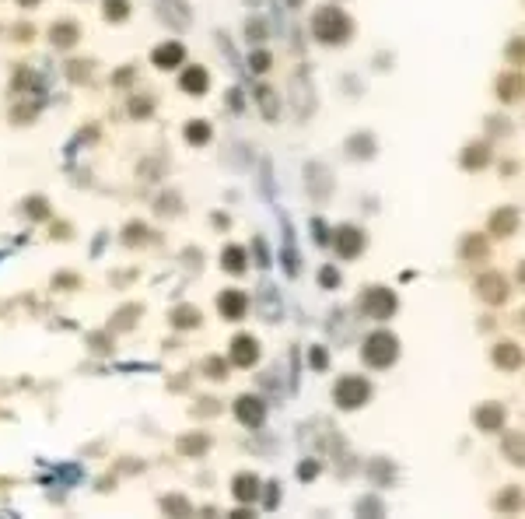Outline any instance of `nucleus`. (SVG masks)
Wrapping results in <instances>:
<instances>
[{"label": "nucleus", "mask_w": 525, "mask_h": 519, "mask_svg": "<svg viewBox=\"0 0 525 519\" xmlns=\"http://www.w3.org/2000/svg\"><path fill=\"white\" fill-rule=\"evenodd\" d=\"M312 28H316V36H319L322 43H344L347 32H350V21H347L344 11H336V8H322V11L316 14Z\"/></svg>", "instance_id": "obj_1"}, {"label": "nucleus", "mask_w": 525, "mask_h": 519, "mask_svg": "<svg viewBox=\"0 0 525 519\" xmlns=\"http://www.w3.org/2000/svg\"><path fill=\"white\" fill-rule=\"evenodd\" d=\"M396 358V337L392 333H372V337L364 341V361L375 365V369H382V365H389Z\"/></svg>", "instance_id": "obj_2"}, {"label": "nucleus", "mask_w": 525, "mask_h": 519, "mask_svg": "<svg viewBox=\"0 0 525 519\" xmlns=\"http://www.w3.org/2000/svg\"><path fill=\"white\" fill-rule=\"evenodd\" d=\"M368 400V383L357 376H347L336 383V404L340 407H361Z\"/></svg>", "instance_id": "obj_3"}, {"label": "nucleus", "mask_w": 525, "mask_h": 519, "mask_svg": "<svg viewBox=\"0 0 525 519\" xmlns=\"http://www.w3.org/2000/svg\"><path fill=\"white\" fill-rule=\"evenodd\" d=\"M364 313H372V316H389L392 309H396V298H392V291H385V288H372V291H368L364 295Z\"/></svg>", "instance_id": "obj_4"}, {"label": "nucleus", "mask_w": 525, "mask_h": 519, "mask_svg": "<svg viewBox=\"0 0 525 519\" xmlns=\"http://www.w3.org/2000/svg\"><path fill=\"white\" fill-rule=\"evenodd\" d=\"M182 56H186V49H182L179 43H165V46H158V49L151 53V60H154L158 67H179Z\"/></svg>", "instance_id": "obj_5"}, {"label": "nucleus", "mask_w": 525, "mask_h": 519, "mask_svg": "<svg viewBox=\"0 0 525 519\" xmlns=\"http://www.w3.org/2000/svg\"><path fill=\"white\" fill-rule=\"evenodd\" d=\"M361 246H364V235L357 228H340L336 232V250L344 253V256H354Z\"/></svg>", "instance_id": "obj_6"}, {"label": "nucleus", "mask_w": 525, "mask_h": 519, "mask_svg": "<svg viewBox=\"0 0 525 519\" xmlns=\"http://www.w3.org/2000/svg\"><path fill=\"white\" fill-rule=\"evenodd\" d=\"M235 411H238V418L245 424H259L263 421V400H256V396H242Z\"/></svg>", "instance_id": "obj_7"}, {"label": "nucleus", "mask_w": 525, "mask_h": 519, "mask_svg": "<svg viewBox=\"0 0 525 519\" xmlns=\"http://www.w3.org/2000/svg\"><path fill=\"white\" fill-rule=\"evenodd\" d=\"M480 295H483L487 302H501V298L508 295V285L498 278V274H487V278L480 281Z\"/></svg>", "instance_id": "obj_8"}, {"label": "nucleus", "mask_w": 525, "mask_h": 519, "mask_svg": "<svg viewBox=\"0 0 525 519\" xmlns=\"http://www.w3.org/2000/svg\"><path fill=\"white\" fill-rule=\"evenodd\" d=\"M256 354H259V351H256V341H253V337H238V341H235V351H231V361H235V365H253Z\"/></svg>", "instance_id": "obj_9"}, {"label": "nucleus", "mask_w": 525, "mask_h": 519, "mask_svg": "<svg viewBox=\"0 0 525 519\" xmlns=\"http://www.w3.org/2000/svg\"><path fill=\"white\" fill-rule=\"evenodd\" d=\"M221 313H225L228 319H238V316L245 313V295H242V291H225V295H221Z\"/></svg>", "instance_id": "obj_10"}, {"label": "nucleus", "mask_w": 525, "mask_h": 519, "mask_svg": "<svg viewBox=\"0 0 525 519\" xmlns=\"http://www.w3.org/2000/svg\"><path fill=\"white\" fill-rule=\"evenodd\" d=\"M53 43L56 46H74L77 43V25H71V21H60V25H53Z\"/></svg>", "instance_id": "obj_11"}, {"label": "nucleus", "mask_w": 525, "mask_h": 519, "mask_svg": "<svg viewBox=\"0 0 525 519\" xmlns=\"http://www.w3.org/2000/svg\"><path fill=\"white\" fill-rule=\"evenodd\" d=\"M256 492H259V481H256L253 474H242V477H235V495H238L242 502L256 498Z\"/></svg>", "instance_id": "obj_12"}, {"label": "nucleus", "mask_w": 525, "mask_h": 519, "mask_svg": "<svg viewBox=\"0 0 525 519\" xmlns=\"http://www.w3.org/2000/svg\"><path fill=\"white\" fill-rule=\"evenodd\" d=\"M182 88H186V91H203L207 88V71L203 67H190L186 74H182Z\"/></svg>", "instance_id": "obj_13"}, {"label": "nucleus", "mask_w": 525, "mask_h": 519, "mask_svg": "<svg viewBox=\"0 0 525 519\" xmlns=\"http://www.w3.org/2000/svg\"><path fill=\"white\" fill-rule=\"evenodd\" d=\"M127 11H130V4H127V0H105V18H112V21H123V18H127Z\"/></svg>", "instance_id": "obj_14"}, {"label": "nucleus", "mask_w": 525, "mask_h": 519, "mask_svg": "<svg viewBox=\"0 0 525 519\" xmlns=\"http://www.w3.org/2000/svg\"><path fill=\"white\" fill-rule=\"evenodd\" d=\"M193 323H200V313L196 309H190V305L175 309V326H193Z\"/></svg>", "instance_id": "obj_15"}, {"label": "nucleus", "mask_w": 525, "mask_h": 519, "mask_svg": "<svg viewBox=\"0 0 525 519\" xmlns=\"http://www.w3.org/2000/svg\"><path fill=\"white\" fill-rule=\"evenodd\" d=\"M498 361H501V365H508V369H515V365L522 361V354L515 351V344H501V351H498Z\"/></svg>", "instance_id": "obj_16"}, {"label": "nucleus", "mask_w": 525, "mask_h": 519, "mask_svg": "<svg viewBox=\"0 0 525 519\" xmlns=\"http://www.w3.org/2000/svg\"><path fill=\"white\" fill-rule=\"evenodd\" d=\"M221 260H225V267H228V270H242V267H245V253H242V250H235V246H231V250H225V256H221Z\"/></svg>", "instance_id": "obj_17"}, {"label": "nucleus", "mask_w": 525, "mask_h": 519, "mask_svg": "<svg viewBox=\"0 0 525 519\" xmlns=\"http://www.w3.org/2000/svg\"><path fill=\"white\" fill-rule=\"evenodd\" d=\"M504 446L515 452V463H525V439H522V435H511Z\"/></svg>", "instance_id": "obj_18"}, {"label": "nucleus", "mask_w": 525, "mask_h": 519, "mask_svg": "<svg viewBox=\"0 0 525 519\" xmlns=\"http://www.w3.org/2000/svg\"><path fill=\"white\" fill-rule=\"evenodd\" d=\"M186 137H190L193 144H203V141L210 137V130H207V123H193V127L186 130Z\"/></svg>", "instance_id": "obj_19"}, {"label": "nucleus", "mask_w": 525, "mask_h": 519, "mask_svg": "<svg viewBox=\"0 0 525 519\" xmlns=\"http://www.w3.org/2000/svg\"><path fill=\"white\" fill-rule=\"evenodd\" d=\"M480 424H487V429H498V424H501V411L498 407H487L480 414Z\"/></svg>", "instance_id": "obj_20"}, {"label": "nucleus", "mask_w": 525, "mask_h": 519, "mask_svg": "<svg viewBox=\"0 0 525 519\" xmlns=\"http://www.w3.org/2000/svg\"><path fill=\"white\" fill-rule=\"evenodd\" d=\"M494 228H515V215H511V210H508V215H498V218H494Z\"/></svg>", "instance_id": "obj_21"}, {"label": "nucleus", "mask_w": 525, "mask_h": 519, "mask_svg": "<svg viewBox=\"0 0 525 519\" xmlns=\"http://www.w3.org/2000/svg\"><path fill=\"white\" fill-rule=\"evenodd\" d=\"M182 449H186V452L196 449V452H200V449H207V439H203V435H200V439H186V442H182Z\"/></svg>", "instance_id": "obj_22"}, {"label": "nucleus", "mask_w": 525, "mask_h": 519, "mask_svg": "<svg viewBox=\"0 0 525 519\" xmlns=\"http://www.w3.org/2000/svg\"><path fill=\"white\" fill-rule=\"evenodd\" d=\"M253 64H256V71H266V64H270V56H266V53H256V56H253Z\"/></svg>", "instance_id": "obj_23"}, {"label": "nucleus", "mask_w": 525, "mask_h": 519, "mask_svg": "<svg viewBox=\"0 0 525 519\" xmlns=\"http://www.w3.org/2000/svg\"><path fill=\"white\" fill-rule=\"evenodd\" d=\"M28 207H32V215H36V218H42V215H46V204H42V200H32Z\"/></svg>", "instance_id": "obj_24"}, {"label": "nucleus", "mask_w": 525, "mask_h": 519, "mask_svg": "<svg viewBox=\"0 0 525 519\" xmlns=\"http://www.w3.org/2000/svg\"><path fill=\"white\" fill-rule=\"evenodd\" d=\"M165 509H175V512H186V502H179V498H172V502H165Z\"/></svg>", "instance_id": "obj_25"}, {"label": "nucleus", "mask_w": 525, "mask_h": 519, "mask_svg": "<svg viewBox=\"0 0 525 519\" xmlns=\"http://www.w3.org/2000/svg\"><path fill=\"white\" fill-rule=\"evenodd\" d=\"M130 109H133V112H137V116H140V112H151V102H133V106H130Z\"/></svg>", "instance_id": "obj_26"}, {"label": "nucleus", "mask_w": 525, "mask_h": 519, "mask_svg": "<svg viewBox=\"0 0 525 519\" xmlns=\"http://www.w3.org/2000/svg\"><path fill=\"white\" fill-rule=\"evenodd\" d=\"M21 4H36V0H21Z\"/></svg>", "instance_id": "obj_27"}, {"label": "nucleus", "mask_w": 525, "mask_h": 519, "mask_svg": "<svg viewBox=\"0 0 525 519\" xmlns=\"http://www.w3.org/2000/svg\"><path fill=\"white\" fill-rule=\"evenodd\" d=\"M522 278H525V270H522Z\"/></svg>", "instance_id": "obj_28"}]
</instances>
